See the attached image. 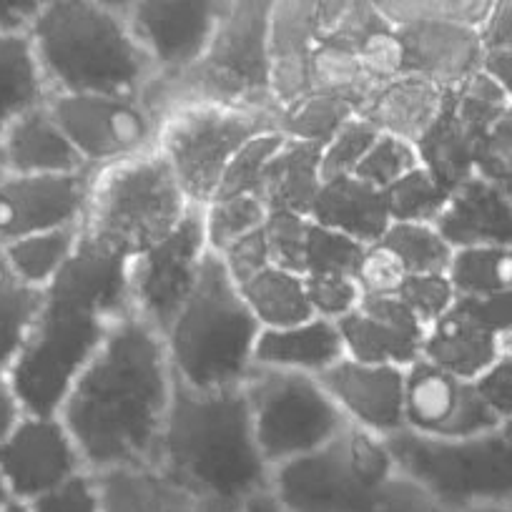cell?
<instances>
[{"label":"cell","instance_id":"10","mask_svg":"<svg viewBox=\"0 0 512 512\" xmlns=\"http://www.w3.org/2000/svg\"><path fill=\"white\" fill-rule=\"evenodd\" d=\"M277 128L279 111L274 108H179L161 123L159 154L169 164L189 204L204 209L216 199L221 179L241 146Z\"/></svg>","mask_w":512,"mask_h":512},{"label":"cell","instance_id":"62","mask_svg":"<svg viewBox=\"0 0 512 512\" xmlns=\"http://www.w3.org/2000/svg\"><path fill=\"white\" fill-rule=\"evenodd\" d=\"M470 512H512V507H482V510H470Z\"/></svg>","mask_w":512,"mask_h":512},{"label":"cell","instance_id":"46","mask_svg":"<svg viewBox=\"0 0 512 512\" xmlns=\"http://www.w3.org/2000/svg\"><path fill=\"white\" fill-rule=\"evenodd\" d=\"M420 166V154H417L415 144H410L405 139H397V136L382 134L354 176L362 179L364 184L374 186V189L387 191L397 181H402L412 171L420 169Z\"/></svg>","mask_w":512,"mask_h":512},{"label":"cell","instance_id":"23","mask_svg":"<svg viewBox=\"0 0 512 512\" xmlns=\"http://www.w3.org/2000/svg\"><path fill=\"white\" fill-rule=\"evenodd\" d=\"M437 231L455 251L472 246H512V189L475 174L450 191Z\"/></svg>","mask_w":512,"mask_h":512},{"label":"cell","instance_id":"14","mask_svg":"<svg viewBox=\"0 0 512 512\" xmlns=\"http://www.w3.org/2000/svg\"><path fill=\"white\" fill-rule=\"evenodd\" d=\"M121 8L154 78H166L199 61L219 28L226 0H121Z\"/></svg>","mask_w":512,"mask_h":512},{"label":"cell","instance_id":"54","mask_svg":"<svg viewBox=\"0 0 512 512\" xmlns=\"http://www.w3.org/2000/svg\"><path fill=\"white\" fill-rule=\"evenodd\" d=\"M221 264L229 272V277L236 284H246L249 279H254L256 274H262L264 269L272 267V256H269L267 236L264 229L256 231V234L246 236L239 244H234L231 249H226L224 254H219Z\"/></svg>","mask_w":512,"mask_h":512},{"label":"cell","instance_id":"16","mask_svg":"<svg viewBox=\"0 0 512 512\" xmlns=\"http://www.w3.org/2000/svg\"><path fill=\"white\" fill-rule=\"evenodd\" d=\"M510 332L512 294L492 299L457 297L450 312L427 327L425 359L477 382L495 364Z\"/></svg>","mask_w":512,"mask_h":512},{"label":"cell","instance_id":"42","mask_svg":"<svg viewBox=\"0 0 512 512\" xmlns=\"http://www.w3.org/2000/svg\"><path fill=\"white\" fill-rule=\"evenodd\" d=\"M367 246L339 231L327 229L312 221V234L307 241V262L304 277H354Z\"/></svg>","mask_w":512,"mask_h":512},{"label":"cell","instance_id":"12","mask_svg":"<svg viewBox=\"0 0 512 512\" xmlns=\"http://www.w3.org/2000/svg\"><path fill=\"white\" fill-rule=\"evenodd\" d=\"M61 123L88 171L134 161L159 151L161 116L141 96H51Z\"/></svg>","mask_w":512,"mask_h":512},{"label":"cell","instance_id":"41","mask_svg":"<svg viewBox=\"0 0 512 512\" xmlns=\"http://www.w3.org/2000/svg\"><path fill=\"white\" fill-rule=\"evenodd\" d=\"M392 224H435L450 199V189L440 184L427 169L412 171L392 189L384 191Z\"/></svg>","mask_w":512,"mask_h":512},{"label":"cell","instance_id":"56","mask_svg":"<svg viewBox=\"0 0 512 512\" xmlns=\"http://www.w3.org/2000/svg\"><path fill=\"white\" fill-rule=\"evenodd\" d=\"M43 0H0V36H31Z\"/></svg>","mask_w":512,"mask_h":512},{"label":"cell","instance_id":"53","mask_svg":"<svg viewBox=\"0 0 512 512\" xmlns=\"http://www.w3.org/2000/svg\"><path fill=\"white\" fill-rule=\"evenodd\" d=\"M477 387L497 420L512 425V332L502 342L495 364L477 379Z\"/></svg>","mask_w":512,"mask_h":512},{"label":"cell","instance_id":"40","mask_svg":"<svg viewBox=\"0 0 512 512\" xmlns=\"http://www.w3.org/2000/svg\"><path fill=\"white\" fill-rule=\"evenodd\" d=\"M379 11L395 28L412 23H457L480 31L492 0H377Z\"/></svg>","mask_w":512,"mask_h":512},{"label":"cell","instance_id":"11","mask_svg":"<svg viewBox=\"0 0 512 512\" xmlns=\"http://www.w3.org/2000/svg\"><path fill=\"white\" fill-rule=\"evenodd\" d=\"M244 395L272 472L322 450L349 425L322 382L307 374L254 367Z\"/></svg>","mask_w":512,"mask_h":512},{"label":"cell","instance_id":"5","mask_svg":"<svg viewBox=\"0 0 512 512\" xmlns=\"http://www.w3.org/2000/svg\"><path fill=\"white\" fill-rule=\"evenodd\" d=\"M269 16L272 0H226L219 28L199 61L184 73L154 78L144 91L146 103L161 121L189 106L279 111L269 68Z\"/></svg>","mask_w":512,"mask_h":512},{"label":"cell","instance_id":"3","mask_svg":"<svg viewBox=\"0 0 512 512\" xmlns=\"http://www.w3.org/2000/svg\"><path fill=\"white\" fill-rule=\"evenodd\" d=\"M31 41L51 96H141L154 81L121 0H43Z\"/></svg>","mask_w":512,"mask_h":512},{"label":"cell","instance_id":"58","mask_svg":"<svg viewBox=\"0 0 512 512\" xmlns=\"http://www.w3.org/2000/svg\"><path fill=\"white\" fill-rule=\"evenodd\" d=\"M23 417L21 402L13 395L8 379H0V440L18 425V420Z\"/></svg>","mask_w":512,"mask_h":512},{"label":"cell","instance_id":"43","mask_svg":"<svg viewBox=\"0 0 512 512\" xmlns=\"http://www.w3.org/2000/svg\"><path fill=\"white\" fill-rule=\"evenodd\" d=\"M282 141L284 134L277 128V131L254 136L249 144L241 146V151L231 159L229 169H226L224 179H221L216 199H226V196H259L269 161L274 159Z\"/></svg>","mask_w":512,"mask_h":512},{"label":"cell","instance_id":"39","mask_svg":"<svg viewBox=\"0 0 512 512\" xmlns=\"http://www.w3.org/2000/svg\"><path fill=\"white\" fill-rule=\"evenodd\" d=\"M379 244L387 246L400 259L407 277L447 274L455 254L435 224H392Z\"/></svg>","mask_w":512,"mask_h":512},{"label":"cell","instance_id":"17","mask_svg":"<svg viewBox=\"0 0 512 512\" xmlns=\"http://www.w3.org/2000/svg\"><path fill=\"white\" fill-rule=\"evenodd\" d=\"M0 470L13 500L33 502L86 472V462L61 417L23 415L0 440Z\"/></svg>","mask_w":512,"mask_h":512},{"label":"cell","instance_id":"60","mask_svg":"<svg viewBox=\"0 0 512 512\" xmlns=\"http://www.w3.org/2000/svg\"><path fill=\"white\" fill-rule=\"evenodd\" d=\"M13 500V495H11V487H8V482H6V475H3V470H0V507H6L8 502Z\"/></svg>","mask_w":512,"mask_h":512},{"label":"cell","instance_id":"51","mask_svg":"<svg viewBox=\"0 0 512 512\" xmlns=\"http://www.w3.org/2000/svg\"><path fill=\"white\" fill-rule=\"evenodd\" d=\"M407 272L395 254L384 244L367 246L359 264L357 282L364 297H397Z\"/></svg>","mask_w":512,"mask_h":512},{"label":"cell","instance_id":"29","mask_svg":"<svg viewBox=\"0 0 512 512\" xmlns=\"http://www.w3.org/2000/svg\"><path fill=\"white\" fill-rule=\"evenodd\" d=\"M106 512H239L174 485L156 470L101 477Z\"/></svg>","mask_w":512,"mask_h":512},{"label":"cell","instance_id":"1","mask_svg":"<svg viewBox=\"0 0 512 512\" xmlns=\"http://www.w3.org/2000/svg\"><path fill=\"white\" fill-rule=\"evenodd\" d=\"M174 390L164 337L128 314L83 369L58 417L93 475L154 470Z\"/></svg>","mask_w":512,"mask_h":512},{"label":"cell","instance_id":"47","mask_svg":"<svg viewBox=\"0 0 512 512\" xmlns=\"http://www.w3.org/2000/svg\"><path fill=\"white\" fill-rule=\"evenodd\" d=\"M309 234H312V219L309 216L284 214V211L269 214L267 224H264V236H267L272 267L287 269V272L304 277Z\"/></svg>","mask_w":512,"mask_h":512},{"label":"cell","instance_id":"15","mask_svg":"<svg viewBox=\"0 0 512 512\" xmlns=\"http://www.w3.org/2000/svg\"><path fill=\"white\" fill-rule=\"evenodd\" d=\"M502 425L472 379H462L425 357L407 369L405 432L427 440H460Z\"/></svg>","mask_w":512,"mask_h":512},{"label":"cell","instance_id":"50","mask_svg":"<svg viewBox=\"0 0 512 512\" xmlns=\"http://www.w3.org/2000/svg\"><path fill=\"white\" fill-rule=\"evenodd\" d=\"M314 317L342 322L362 304V287L354 277H304Z\"/></svg>","mask_w":512,"mask_h":512},{"label":"cell","instance_id":"8","mask_svg":"<svg viewBox=\"0 0 512 512\" xmlns=\"http://www.w3.org/2000/svg\"><path fill=\"white\" fill-rule=\"evenodd\" d=\"M407 480L437 512L512 507V425L460 440H427L412 432L387 437Z\"/></svg>","mask_w":512,"mask_h":512},{"label":"cell","instance_id":"19","mask_svg":"<svg viewBox=\"0 0 512 512\" xmlns=\"http://www.w3.org/2000/svg\"><path fill=\"white\" fill-rule=\"evenodd\" d=\"M319 382L349 425L384 440L405 430L407 369L344 357Z\"/></svg>","mask_w":512,"mask_h":512},{"label":"cell","instance_id":"7","mask_svg":"<svg viewBox=\"0 0 512 512\" xmlns=\"http://www.w3.org/2000/svg\"><path fill=\"white\" fill-rule=\"evenodd\" d=\"M91 174L81 234L126 262L174 234L194 209L159 151Z\"/></svg>","mask_w":512,"mask_h":512},{"label":"cell","instance_id":"30","mask_svg":"<svg viewBox=\"0 0 512 512\" xmlns=\"http://www.w3.org/2000/svg\"><path fill=\"white\" fill-rule=\"evenodd\" d=\"M48 98L31 36H0V139L18 118L46 106Z\"/></svg>","mask_w":512,"mask_h":512},{"label":"cell","instance_id":"18","mask_svg":"<svg viewBox=\"0 0 512 512\" xmlns=\"http://www.w3.org/2000/svg\"><path fill=\"white\" fill-rule=\"evenodd\" d=\"M91 171L73 176H16L0 179V246L41 231L81 226Z\"/></svg>","mask_w":512,"mask_h":512},{"label":"cell","instance_id":"52","mask_svg":"<svg viewBox=\"0 0 512 512\" xmlns=\"http://www.w3.org/2000/svg\"><path fill=\"white\" fill-rule=\"evenodd\" d=\"M477 174L495 179L512 189V106L480 141L477 151Z\"/></svg>","mask_w":512,"mask_h":512},{"label":"cell","instance_id":"27","mask_svg":"<svg viewBox=\"0 0 512 512\" xmlns=\"http://www.w3.org/2000/svg\"><path fill=\"white\" fill-rule=\"evenodd\" d=\"M312 221L364 246L379 244L392 226L384 191L364 184L357 176L327 181L314 204Z\"/></svg>","mask_w":512,"mask_h":512},{"label":"cell","instance_id":"45","mask_svg":"<svg viewBox=\"0 0 512 512\" xmlns=\"http://www.w3.org/2000/svg\"><path fill=\"white\" fill-rule=\"evenodd\" d=\"M379 136L382 134H379L377 128L367 118L359 116V113L354 118H349L339 128L337 136L322 149L324 181L347 179V176L357 174V169L367 159V154L377 144Z\"/></svg>","mask_w":512,"mask_h":512},{"label":"cell","instance_id":"55","mask_svg":"<svg viewBox=\"0 0 512 512\" xmlns=\"http://www.w3.org/2000/svg\"><path fill=\"white\" fill-rule=\"evenodd\" d=\"M480 41L485 51L512 48V0H492L490 13L480 28Z\"/></svg>","mask_w":512,"mask_h":512},{"label":"cell","instance_id":"61","mask_svg":"<svg viewBox=\"0 0 512 512\" xmlns=\"http://www.w3.org/2000/svg\"><path fill=\"white\" fill-rule=\"evenodd\" d=\"M0 512H33V510H31V505H28V502L11 500L6 507H0Z\"/></svg>","mask_w":512,"mask_h":512},{"label":"cell","instance_id":"32","mask_svg":"<svg viewBox=\"0 0 512 512\" xmlns=\"http://www.w3.org/2000/svg\"><path fill=\"white\" fill-rule=\"evenodd\" d=\"M78 244H81V226H63V229L41 231V234L11 241L0 246V254L6 259L8 269L26 287L43 294L71 262Z\"/></svg>","mask_w":512,"mask_h":512},{"label":"cell","instance_id":"25","mask_svg":"<svg viewBox=\"0 0 512 512\" xmlns=\"http://www.w3.org/2000/svg\"><path fill=\"white\" fill-rule=\"evenodd\" d=\"M447 96L450 93L437 88L435 83L412 73H402L395 81L374 88L359 116L367 118L379 134L417 144L427 128L437 121Z\"/></svg>","mask_w":512,"mask_h":512},{"label":"cell","instance_id":"34","mask_svg":"<svg viewBox=\"0 0 512 512\" xmlns=\"http://www.w3.org/2000/svg\"><path fill=\"white\" fill-rule=\"evenodd\" d=\"M447 277H450L457 297H510L512 246H472V249L455 251Z\"/></svg>","mask_w":512,"mask_h":512},{"label":"cell","instance_id":"24","mask_svg":"<svg viewBox=\"0 0 512 512\" xmlns=\"http://www.w3.org/2000/svg\"><path fill=\"white\" fill-rule=\"evenodd\" d=\"M0 154L6 174L16 176H73L88 171L48 103L8 128L0 139Z\"/></svg>","mask_w":512,"mask_h":512},{"label":"cell","instance_id":"9","mask_svg":"<svg viewBox=\"0 0 512 512\" xmlns=\"http://www.w3.org/2000/svg\"><path fill=\"white\" fill-rule=\"evenodd\" d=\"M118 322L73 299L43 294L41 312L8 372L23 415L58 417L73 384Z\"/></svg>","mask_w":512,"mask_h":512},{"label":"cell","instance_id":"4","mask_svg":"<svg viewBox=\"0 0 512 512\" xmlns=\"http://www.w3.org/2000/svg\"><path fill=\"white\" fill-rule=\"evenodd\" d=\"M269 492L289 512H437L400 470L390 442L354 425L274 470Z\"/></svg>","mask_w":512,"mask_h":512},{"label":"cell","instance_id":"22","mask_svg":"<svg viewBox=\"0 0 512 512\" xmlns=\"http://www.w3.org/2000/svg\"><path fill=\"white\" fill-rule=\"evenodd\" d=\"M405 51V73L452 93L482 71L480 31L457 23H412L395 28Z\"/></svg>","mask_w":512,"mask_h":512},{"label":"cell","instance_id":"44","mask_svg":"<svg viewBox=\"0 0 512 512\" xmlns=\"http://www.w3.org/2000/svg\"><path fill=\"white\" fill-rule=\"evenodd\" d=\"M450 101L457 118H460L480 141L490 134L492 126H495V123L505 116L507 108L512 106L507 93L502 91L495 81H490L482 71L477 73V76H472L467 83H462L457 91H452Z\"/></svg>","mask_w":512,"mask_h":512},{"label":"cell","instance_id":"48","mask_svg":"<svg viewBox=\"0 0 512 512\" xmlns=\"http://www.w3.org/2000/svg\"><path fill=\"white\" fill-rule=\"evenodd\" d=\"M407 309L420 319L425 327H432L440 317H445L457 302V292L447 274H417L407 277L400 294Z\"/></svg>","mask_w":512,"mask_h":512},{"label":"cell","instance_id":"21","mask_svg":"<svg viewBox=\"0 0 512 512\" xmlns=\"http://www.w3.org/2000/svg\"><path fill=\"white\" fill-rule=\"evenodd\" d=\"M317 48V0H272L269 68H272V96L279 111L312 93Z\"/></svg>","mask_w":512,"mask_h":512},{"label":"cell","instance_id":"37","mask_svg":"<svg viewBox=\"0 0 512 512\" xmlns=\"http://www.w3.org/2000/svg\"><path fill=\"white\" fill-rule=\"evenodd\" d=\"M372 78L362 68V61L354 51L332 46V43H319L317 56H314L312 71V93H327V96L342 98L349 106L362 111L367 98L374 93Z\"/></svg>","mask_w":512,"mask_h":512},{"label":"cell","instance_id":"35","mask_svg":"<svg viewBox=\"0 0 512 512\" xmlns=\"http://www.w3.org/2000/svg\"><path fill=\"white\" fill-rule=\"evenodd\" d=\"M41 307L43 294L26 287L0 254V379H8Z\"/></svg>","mask_w":512,"mask_h":512},{"label":"cell","instance_id":"38","mask_svg":"<svg viewBox=\"0 0 512 512\" xmlns=\"http://www.w3.org/2000/svg\"><path fill=\"white\" fill-rule=\"evenodd\" d=\"M204 231L211 254H224L246 236L262 231L269 219V209L259 196H226L214 199L201 209Z\"/></svg>","mask_w":512,"mask_h":512},{"label":"cell","instance_id":"63","mask_svg":"<svg viewBox=\"0 0 512 512\" xmlns=\"http://www.w3.org/2000/svg\"><path fill=\"white\" fill-rule=\"evenodd\" d=\"M6 176V164H3V154H0V179Z\"/></svg>","mask_w":512,"mask_h":512},{"label":"cell","instance_id":"13","mask_svg":"<svg viewBox=\"0 0 512 512\" xmlns=\"http://www.w3.org/2000/svg\"><path fill=\"white\" fill-rule=\"evenodd\" d=\"M209 254L204 214L194 206L174 234L128 259L126 284L131 314L164 337L199 287Z\"/></svg>","mask_w":512,"mask_h":512},{"label":"cell","instance_id":"33","mask_svg":"<svg viewBox=\"0 0 512 512\" xmlns=\"http://www.w3.org/2000/svg\"><path fill=\"white\" fill-rule=\"evenodd\" d=\"M239 289L262 329H287L314 317L302 274L269 267Z\"/></svg>","mask_w":512,"mask_h":512},{"label":"cell","instance_id":"57","mask_svg":"<svg viewBox=\"0 0 512 512\" xmlns=\"http://www.w3.org/2000/svg\"><path fill=\"white\" fill-rule=\"evenodd\" d=\"M482 73L490 81H495L512 101V48H505V51H485Z\"/></svg>","mask_w":512,"mask_h":512},{"label":"cell","instance_id":"31","mask_svg":"<svg viewBox=\"0 0 512 512\" xmlns=\"http://www.w3.org/2000/svg\"><path fill=\"white\" fill-rule=\"evenodd\" d=\"M415 146L422 169L430 171L445 189L452 191L477 174L480 139L457 118L450 96L437 121L427 128Z\"/></svg>","mask_w":512,"mask_h":512},{"label":"cell","instance_id":"20","mask_svg":"<svg viewBox=\"0 0 512 512\" xmlns=\"http://www.w3.org/2000/svg\"><path fill=\"white\" fill-rule=\"evenodd\" d=\"M349 359L384 367L410 369L425 357L427 327L402 304L400 297H364L339 322Z\"/></svg>","mask_w":512,"mask_h":512},{"label":"cell","instance_id":"26","mask_svg":"<svg viewBox=\"0 0 512 512\" xmlns=\"http://www.w3.org/2000/svg\"><path fill=\"white\" fill-rule=\"evenodd\" d=\"M347 357L337 322L312 317L287 329H264L256 344V367L319 379Z\"/></svg>","mask_w":512,"mask_h":512},{"label":"cell","instance_id":"49","mask_svg":"<svg viewBox=\"0 0 512 512\" xmlns=\"http://www.w3.org/2000/svg\"><path fill=\"white\" fill-rule=\"evenodd\" d=\"M28 505L33 512H106L103 482L86 470Z\"/></svg>","mask_w":512,"mask_h":512},{"label":"cell","instance_id":"6","mask_svg":"<svg viewBox=\"0 0 512 512\" xmlns=\"http://www.w3.org/2000/svg\"><path fill=\"white\" fill-rule=\"evenodd\" d=\"M262 332L239 284L219 256L209 254L199 287L164 334L174 377L194 390L244 387Z\"/></svg>","mask_w":512,"mask_h":512},{"label":"cell","instance_id":"59","mask_svg":"<svg viewBox=\"0 0 512 512\" xmlns=\"http://www.w3.org/2000/svg\"><path fill=\"white\" fill-rule=\"evenodd\" d=\"M239 512H289V510L274 500L272 492H264V495H259V497H254V500L246 502Z\"/></svg>","mask_w":512,"mask_h":512},{"label":"cell","instance_id":"2","mask_svg":"<svg viewBox=\"0 0 512 512\" xmlns=\"http://www.w3.org/2000/svg\"><path fill=\"white\" fill-rule=\"evenodd\" d=\"M154 470L231 510L269 492L272 467L256 442L244 387L194 390L176 379Z\"/></svg>","mask_w":512,"mask_h":512},{"label":"cell","instance_id":"36","mask_svg":"<svg viewBox=\"0 0 512 512\" xmlns=\"http://www.w3.org/2000/svg\"><path fill=\"white\" fill-rule=\"evenodd\" d=\"M354 116L357 108L349 106L347 101L314 91L279 113V128L289 139L307 141L324 149L337 136L339 128Z\"/></svg>","mask_w":512,"mask_h":512},{"label":"cell","instance_id":"28","mask_svg":"<svg viewBox=\"0 0 512 512\" xmlns=\"http://www.w3.org/2000/svg\"><path fill=\"white\" fill-rule=\"evenodd\" d=\"M324 184L327 181L322 171V146L284 136L282 146L267 166L259 199L267 204L269 214L284 211L312 219Z\"/></svg>","mask_w":512,"mask_h":512}]
</instances>
